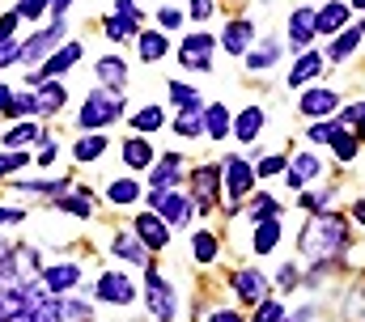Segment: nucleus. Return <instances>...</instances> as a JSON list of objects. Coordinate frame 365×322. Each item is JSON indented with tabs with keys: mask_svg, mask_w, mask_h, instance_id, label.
Wrapping results in <instances>:
<instances>
[{
	"mask_svg": "<svg viewBox=\"0 0 365 322\" xmlns=\"http://www.w3.org/2000/svg\"><path fill=\"white\" fill-rule=\"evenodd\" d=\"M149 208H153L166 225H187V217H191V195H182L179 187H175V191H153V195H149Z\"/></svg>",
	"mask_w": 365,
	"mask_h": 322,
	"instance_id": "7",
	"label": "nucleus"
},
{
	"mask_svg": "<svg viewBox=\"0 0 365 322\" xmlns=\"http://www.w3.org/2000/svg\"><path fill=\"white\" fill-rule=\"evenodd\" d=\"M221 43H225V51H230V56H242V51H247V47L255 43V26H251L247 17H242V21H230V26H225V38H221Z\"/></svg>",
	"mask_w": 365,
	"mask_h": 322,
	"instance_id": "21",
	"label": "nucleus"
},
{
	"mask_svg": "<svg viewBox=\"0 0 365 322\" xmlns=\"http://www.w3.org/2000/svg\"><path fill=\"white\" fill-rule=\"evenodd\" d=\"M17 21H21V13H17V9H9V13L0 17V47H4V43H13V34H17Z\"/></svg>",
	"mask_w": 365,
	"mask_h": 322,
	"instance_id": "43",
	"label": "nucleus"
},
{
	"mask_svg": "<svg viewBox=\"0 0 365 322\" xmlns=\"http://www.w3.org/2000/svg\"><path fill=\"white\" fill-rule=\"evenodd\" d=\"M119 115H123L119 89H93L90 98H86V106H81V115H77V128L81 132H106Z\"/></svg>",
	"mask_w": 365,
	"mask_h": 322,
	"instance_id": "2",
	"label": "nucleus"
},
{
	"mask_svg": "<svg viewBox=\"0 0 365 322\" xmlns=\"http://www.w3.org/2000/svg\"><path fill=\"white\" fill-rule=\"evenodd\" d=\"M73 0H51V13H56V21H64V9H68Z\"/></svg>",
	"mask_w": 365,
	"mask_h": 322,
	"instance_id": "54",
	"label": "nucleus"
},
{
	"mask_svg": "<svg viewBox=\"0 0 365 322\" xmlns=\"http://www.w3.org/2000/svg\"><path fill=\"white\" fill-rule=\"evenodd\" d=\"M34 93H38V115H51V110H60V106H64V98H68V89H64L60 80H43Z\"/></svg>",
	"mask_w": 365,
	"mask_h": 322,
	"instance_id": "30",
	"label": "nucleus"
},
{
	"mask_svg": "<svg viewBox=\"0 0 365 322\" xmlns=\"http://www.w3.org/2000/svg\"><path fill=\"white\" fill-rule=\"evenodd\" d=\"M110 254H119V259H128V263H136V267H149V246L136 238V234H115Z\"/></svg>",
	"mask_w": 365,
	"mask_h": 322,
	"instance_id": "15",
	"label": "nucleus"
},
{
	"mask_svg": "<svg viewBox=\"0 0 365 322\" xmlns=\"http://www.w3.org/2000/svg\"><path fill=\"white\" fill-rule=\"evenodd\" d=\"M47 9H51V0H21V4H17V13H21V17H30V21H38Z\"/></svg>",
	"mask_w": 365,
	"mask_h": 322,
	"instance_id": "45",
	"label": "nucleus"
},
{
	"mask_svg": "<svg viewBox=\"0 0 365 322\" xmlns=\"http://www.w3.org/2000/svg\"><path fill=\"white\" fill-rule=\"evenodd\" d=\"M357 140H365V119L357 123Z\"/></svg>",
	"mask_w": 365,
	"mask_h": 322,
	"instance_id": "58",
	"label": "nucleus"
},
{
	"mask_svg": "<svg viewBox=\"0 0 365 322\" xmlns=\"http://www.w3.org/2000/svg\"><path fill=\"white\" fill-rule=\"evenodd\" d=\"M297 106H302V115H314V119H319V115H331V110H340V98H336L331 89H306Z\"/></svg>",
	"mask_w": 365,
	"mask_h": 322,
	"instance_id": "17",
	"label": "nucleus"
},
{
	"mask_svg": "<svg viewBox=\"0 0 365 322\" xmlns=\"http://www.w3.org/2000/svg\"><path fill=\"white\" fill-rule=\"evenodd\" d=\"M13 98H17V93H13L9 85H0V110H9V102H13Z\"/></svg>",
	"mask_w": 365,
	"mask_h": 322,
	"instance_id": "55",
	"label": "nucleus"
},
{
	"mask_svg": "<svg viewBox=\"0 0 365 322\" xmlns=\"http://www.w3.org/2000/svg\"><path fill=\"white\" fill-rule=\"evenodd\" d=\"M331 128H336V123H314V128H310V140H314V145H327V140H331Z\"/></svg>",
	"mask_w": 365,
	"mask_h": 322,
	"instance_id": "50",
	"label": "nucleus"
},
{
	"mask_svg": "<svg viewBox=\"0 0 365 322\" xmlns=\"http://www.w3.org/2000/svg\"><path fill=\"white\" fill-rule=\"evenodd\" d=\"M98 301H110V306H128L136 301V289L123 271H102L98 276Z\"/></svg>",
	"mask_w": 365,
	"mask_h": 322,
	"instance_id": "9",
	"label": "nucleus"
},
{
	"mask_svg": "<svg viewBox=\"0 0 365 322\" xmlns=\"http://www.w3.org/2000/svg\"><path fill=\"white\" fill-rule=\"evenodd\" d=\"M106 145H110L106 132H90V136H81V140L73 145V157L81 161V165H90V161H98L102 153H106Z\"/></svg>",
	"mask_w": 365,
	"mask_h": 322,
	"instance_id": "24",
	"label": "nucleus"
},
{
	"mask_svg": "<svg viewBox=\"0 0 365 322\" xmlns=\"http://www.w3.org/2000/svg\"><path fill=\"white\" fill-rule=\"evenodd\" d=\"M34 140H47V132H43L34 119H21L17 128L4 132V149H9V153H21V145H34Z\"/></svg>",
	"mask_w": 365,
	"mask_h": 322,
	"instance_id": "18",
	"label": "nucleus"
},
{
	"mask_svg": "<svg viewBox=\"0 0 365 322\" xmlns=\"http://www.w3.org/2000/svg\"><path fill=\"white\" fill-rule=\"evenodd\" d=\"M353 217H357V221H365V199L357 204V208H353Z\"/></svg>",
	"mask_w": 365,
	"mask_h": 322,
	"instance_id": "57",
	"label": "nucleus"
},
{
	"mask_svg": "<svg viewBox=\"0 0 365 322\" xmlns=\"http://www.w3.org/2000/svg\"><path fill=\"white\" fill-rule=\"evenodd\" d=\"M314 34H319V26H314V9H293V13H289V38H293L297 47H306Z\"/></svg>",
	"mask_w": 365,
	"mask_h": 322,
	"instance_id": "20",
	"label": "nucleus"
},
{
	"mask_svg": "<svg viewBox=\"0 0 365 322\" xmlns=\"http://www.w3.org/2000/svg\"><path fill=\"white\" fill-rule=\"evenodd\" d=\"M204 132H208V140H221V136L234 132V119H230V110H225L221 102L204 106Z\"/></svg>",
	"mask_w": 365,
	"mask_h": 322,
	"instance_id": "22",
	"label": "nucleus"
},
{
	"mask_svg": "<svg viewBox=\"0 0 365 322\" xmlns=\"http://www.w3.org/2000/svg\"><path fill=\"white\" fill-rule=\"evenodd\" d=\"M158 21H162L166 30H179V26H182V13L175 9V4H162V9H158Z\"/></svg>",
	"mask_w": 365,
	"mask_h": 322,
	"instance_id": "47",
	"label": "nucleus"
},
{
	"mask_svg": "<svg viewBox=\"0 0 365 322\" xmlns=\"http://www.w3.org/2000/svg\"><path fill=\"white\" fill-rule=\"evenodd\" d=\"M170 102H175L179 110H204L200 93H195L191 85H182V80H170Z\"/></svg>",
	"mask_w": 365,
	"mask_h": 322,
	"instance_id": "36",
	"label": "nucleus"
},
{
	"mask_svg": "<svg viewBox=\"0 0 365 322\" xmlns=\"http://www.w3.org/2000/svg\"><path fill=\"white\" fill-rule=\"evenodd\" d=\"M251 221H280V204H276L272 195H255V204H251Z\"/></svg>",
	"mask_w": 365,
	"mask_h": 322,
	"instance_id": "38",
	"label": "nucleus"
},
{
	"mask_svg": "<svg viewBox=\"0 0 365 322\" xmlns=\"http://www.w3.org/2000/svg\"><path fill=\"white\" fill-rule=\"evenodd\" d=\"M319 170H323V161L314 157V153H297L293 170H289V187H306L310 178H319Z\"/></svg>",
	"mask_w": 365,
	"mask_h": 322,
	"instance_id": "29",
	"label": "nucleus"
},
{
	"mask_svg": "<svg viewBox=\"0 0 365 322\" xmlns=\"http://www.w3.org/2000/svg\"><path fill=\"white\" fill-rule=\"evenodd\" d=\"M327 145L336 149V157L340 161H353L361 140H357V132H344V123H340V128H331V140H327Z\"/></svg>",
	"mask_w": 365,
	"mask_h": 322,
	"instance_id": "31",
	"label": "nucleus"
},
{
	"mask_svg": "<svg viewBox=\"0 0 365 322\" xmlns=\"http://www.w3.org/2000/svg\"><path fill=\"white\" fill-rule=\"evenodd\" d=\"M56 208H64V212H77V217H90V204H86V191L73 199V195H64V199H56Z\"/></svg>",
	"mask_w": 365,
	"mask_h": 322,
	"instance_id": "44",
	"label": "nucleus"
},
{
	"mask_svg": "<svg viewBox=\"0 0 365 322\" xmlns=\"http://www.w3.org/2000/svg\"><path fill=\"white\" fill-rule=\"evenodd\" d=\"M64 30H68L64 21H51V26H47V30H38V34H34L30 43H21V64H34L38 56L47 60V51H51V47L60 43V38H64Z\"/></svg>",
	"mask_w": 365,
	"mask_h": 322,
	"instance_id": "12",
	"label": "nucleus"
},
{
	"mask_svg": "<svg viewBox=\"0 0 365 322\" xmlns=\"http://www.w3.org/2000/svg\"><path fill=\"white\" fill-rule=\"evenodd\" d=\"M21 60V43H4L0 47V68H9V64H17Z\"/></svg>",
	"mask_w": 365,
	"mask_h": 322,
	"instance_id": "48",
	"label": "nucleus"
},
{
	"mask_svg": "<svg viewBox=\"0 0 365 322\" xmlns=\"http://www.w3.org/2000/svg\"><path fill=\"white\" fill-rule=\"evenodd\" d=\"M361 30H365V26H357V30H344V34H336V43H331V60H344V56H353V47L361 43Z\"/></svg>",
	"mask_w": 365,
	"mask_h": 322,
	"instance_id": "39",
	"label": "nucleus"
},
{
	"mask_svg": "<svg viewBox=\"0 0 365 322\" xmlns=\"http://www.w3.org/2000/svg\"><path fill=\"white\" fill-rule=\"evenodd\" d=\"M77 280H81V267H77V263L43 267V289H47V293H68V289H77Z\"/></svg>",
	"mask_w": 365,
	"mask_h": 322,
	"instance_id": "14",
	"label": "nucleus"
},
{
	"mask_svg": "<svg viewBox=\"0 0 365 322\" xmlns=\"http://www.w3.org/2000/svg\"><path fill=\"white\" fill-rule=\"evenodd\" d=\"M136 51H140L145 64H158V60L170 51V38H166L162 30H140V34H136Z\"/></svg>",
	"mask_w": 365,
	"mask_h": 322,
	"instance_id": "16",
	"label": "nucleus"
},
{
	"mask_svg": "<svg viewBox=\"0 0 365 322\" xmlns=\"http://www.w3.org/2000/svg\"><path fill=\"white\" fill-rule=\"evenodd\" d=\"M280 322H310V306H302V310H297L293 318H280Z\"/></svg>",
	"mask_w": 365,
	"mask_h": 322,
	"instance_id": "56",
	"label": "nucleus"
},
{
	"mask_svg": "<svg viewBox=\"0 0 365 322\" xmlns=\"http://www.w3.org/2000/svg\"><path fill=\"white\" fill-rule=\"evenodd\" d=\"M276 60H280V38H264L255 51H247V68H251V73H264V68H272Z\"/></svg>",
	"mask_w": 365,
	"mask_h": 322,
	"instance_id": "27",
	"label": "nucleus"
},
{
	"mask_svg": "<svg viewBox=\"0 0 365 322\" xmlns=\"http://www.w3.org/2000/svg\"><path fill=\"white\" fill-rule=\"evenodd\" d=\"M106 199H110V204H119V208H128V204H136V199H140V182L119 178V182H110V187H106Z\"/></svg>",
	"mask_w": 365,
	"mask_h": 322,
	"instance_id": "32",
	"label": "nucleus"
},
{
	"mask_svg": "<svg viewBox=\"0 0 365 322\" xmlns=\"http://www.w3.org/2000/svg\"><path fill=\"white\" fill-rule=\"evenodd\" d=\"M191 250H195V259H200V263H212V259H217V238L204 229V234H195Z\"/></svg>",
	"mask_w": 365,
	"mask_h": 322,
	"instance_id": "40",
	"label": "nucleus"
},
{
	"mask_svg": "<svg viewBox=\"0 0 365 322\" xmlns=\"http://www.w3.org/2000/svg\"><path fill=\"white\" fill-rule=\"evenodd\" d=\"M212 51H217L212 34H208V30H191L179 43V64L191 68V73H208V68H212Z\"/></svg>",
	"mask_w": 365,
	"mask_h": 322,
	"instance_id": "3",
	"label": "nucleus"
},
{
	"mask_svg": "<svg viewBox=\"0 0 365 322\" xmlns=\"http://www.w3.org/2000/svg\"><path fill=\"white\" fill-rule=\"evenodd\" d=\"M297 246H302V254H310L314 263H327V259H336V254L349 246V221H344L340 212H319V217L306 221Z\"/></svg>",
	"mask_w": 365,
	"mask_h": 322,
	"instance_id": "1",
	"label": "nucleus"
},
{
	"mask_svg": "<svg viewBox=\"0 0 365 322\" xmlns=\"http://www.w3.org/2000/svg\"><path fill=\"white\" fill-rule=\"evenodd\" d=\"M145 301H149V314H153V318H162V322H170V318H175V310H179L175 289H170L153 267L145 271Z\"/></svg>",
	"mask_w": 365,
	"mask_h": 322,
	"instance_id": "4",
	"label": "nucleus"
},
{
	"mask_svg": "<svg viewBox=\"0 0 365 322\" xmlns=\"http://www.w3.org/2000/svg\"><path fill=\"white\" fill-rule=\"evenodd\" d=\"M284 165H289V161H284V153H268V157L255 165V174H259V178H272V174H289Z\"/></svg>",
	"mask_w": 365,
	"mask_h": 322,
	"instance_id": "41",
	"label": "nucleus"
},
{
	"mask_svg": "<svg viewBox=\"0 0 365 322\" xmlns=\"http://www.w3.org/2000/svg\"><path fill=\"white\" fill-rule=\"evenodd\" d=\"M221 165H200L195 174H191V199L200 204V212H208L212 204H217V191H221Z\"/></svg>",
	"mask_w": 365,
	"mask_h": 322,
	"instance_id": "8",
	"label": "nucleus"
},
{
	"mask_svg": "<svg viewBox=\"0 0 365 322\" xmlns=\"http://www.w3.org/2000/svg\"><path fill=\"white\" fill-rule=\"evenodd\" d=\"M349 4H340V0H331V4H323L319 13H314V26H319V34H340V26L349 21Z\"/></svg>",
	"mask_w": 365,
	"mask_h": 322,
	"instance_id": "19",
	"label": "nucleus"
},
{
	"mask_svg": "<svg viewBox=\"0 0 365 322\" xmlns=\"http://www.w3.org/2000/svg\"><path fill=\"white\" fill-rule=\"evenodd\" d=\"M140 26H145L140 17H123V13H110V17L102 21V30H106L115 43H123V38H136V34H140Z\"/></svg>",
	"mask_w": 365,
	"mask_h": 322,
	"instance_id": "25",
	"label": "nucleus"
},
{
	"mask_svg": "<svg viewBox=\"0 0 365 322\" xmlns=\"http://www.w3.org/2000/svg\"><path fill=\"white\" fill-rule=\"evenodd\" d=\"M319 73H323V56L319 51H302L297 64H293V73H289V85H306V80H314Z\"/></svg>",
	"mask_w": 365,
	"mask_h": 322,
	"instance_id": "28",
	"label": "nucleus"
},
{
	"mask_svg": "<svg viewBox=\"0 0 365 322\" xmlns=\"http://www.w3.org/2000/svg\"><path fill=\"white\" fill-rule=\"evenodd\" d=\"M17 322H30V318H17Z\"/></svg>",
	"mask_w": 365,
	"mask_h": 322,
	"instance_id": "60",
	"label": "nucleus"
},
{
	"mask_svg": "<svg viewBox=\"0 0 365 322\" xmlns=\"http://www.w3.org/2000/svg\"><path fill=\"white\" fill-rule=\"evenodd\" d=\"M280 318H284V306L268 297L264 306H255V318H251V322H280Z\"/></svg>",
	"mask_w": 365,
	"mask_h": 322,
	"instance_id": "42",
	"label": "nucleus"
},
{
	"mask_svg": "<svg viewBox=\"0 0 365 322\" xmlns=\"http://www.w3.org/2000/svg\"><path fill=\"white\" fill-rule=\"evenodd\" d=\"M259 128H264V110H259V106H247V110L234 119V136H238L242 145H251V140L259 136Z\"/></svg>",
	"mask_w": 365,
	"mask_h": 322,
	"instance_id": "26",
	"label": "nucleus"
},
{
	"mask_svg": "<svg viewBox=\"0 0 365 322\" xmlns=\"http://www.w3.org/2000/svg\"><path fill=\"white\" fill-rule=\"evenodd\" d=\"M132 234L145 242L149 250H162V246H170V225H166L158 212H140V217H136V225H132Z\"/></svg>",
	"mask_w": 365,
	"mask_h": 322,
	"instance_id": "11",
	"label": "nucleus"
},
{
	"mask_svg": "<svg viewBox=\"0 0 365 322\" xmlns=\"http://www.w3.org/2000/svg\"><path fill=\"white\" fill-rule=\"evenodd\" d=\"M182 178V157L179 153H166V157H158V165L149 170V187L153 191H175Z\"/></svg>",
	"mask_w": 365,
	"mask_h": 322,
	"instance_id": "13",
	"label": "nucleus"
},
{
	"mask_svg": "<svg viewBox=\"0 0 365 322\" xmlns=\"http://www.w3.org/2000/svg\"><path fill=\"white\" fill-rule=\"evenodd\" d=\"M208 322H242V314H238V310H212Z\"/></svg>",
	"mask_w": 365,
	"mask_h": 322,
	"instance_id": "51",
	"label": "nucleus"
},
{
	"mask_svg": "<svg viewBox=\"0 0 365 322\" xmlns=\"http://www.w3.org/2000/svg\"><path fill=\"white\" fill-rule=\"evenodd\" d=\"M365 119V102H357V106H344V123H361Z\"/></svg>",
	"mask_w": 365,
	"mask_h": 322,
	"instance_id": "52",
	"label": "nucleus"
},
{
	"mask_svg": "<svg viewBox=\"0 0 365 322\" xmlns=\"http://www.w3.org/2000/svg\"><path fill=\"white\" fill-rule=\"evenodd\" d=\"M212 9H217L212 0H191V17H195V21H208V17H212Z\"/></svg>",
	"mask_w": 365,
	"mask_h": 322,
	"instance_id": "49",
	"label": "nucleus"
},
{
	"mask_svg": "<svg viewBox=\"0 0 365 322\" xmlns=\"http://www.w3.org/2000/svg\"><path fill=\"white\" fill-rule=\"evenodd\" d=\"M21 165H30L26 153H0V178H4V174H17Z\"/></svg>",
	"mask_w": 365,
	"mask_h": 322,
	"instance_id": "46",
	"label": "nucleus"
},
{
	"mask_svg": "<svg viewBox=\"0 0 365 322\" xmlns=\"http://www.w3.org/2000/svg\"><path fill=\"white\" fill-rule=\"evenodd\" d=\"M353 4H357V9H365V0H353Z\"/></svg>",
	"mask_w": 365,
	"mask_h": 322,
	"instance_id": "59",
	"label": "nucleus"
},
{
	"mask_svg": "<svg viewBox=\"0 0 365 322\" xmlns=\"http://www.w3.org/2000/svg\"><path fill=\"white\" fill-rule=\"evenodd\" d=\"M255 254H272L276 246H280V221H264L259 229H255Z\"/></svg>",
	"mask_w": 365,
	"mask_h": 322,
	"instance_id": "35",
	"label": "nucleus"
},
{
	"mask_svg": "<svg viewBox=\"0 0 365 322\" xmlns=\"http://www.w3.org/2000/svg\"><path fill=\"white\" fill-rule=\"evenodd\" d=\"M21 221V208H0V225H17Z\"/></svg>",
	"mask_w": 365,
	"mask_h": 322,
	"instance_id": "53",
	"label": "nucleus"
},
{
	"mask_svg": "<svg viewBox=\"0 0 365 322\" xmlns=\"http://www.w3.org/2000/svg\"><path fill=\"white\" fill-rule=\"evenodd\" d=\"M234 289H238V297L247 306H264L268 301V280H264L259 267H238L234 271Z\"/></svg>",
	"mask_w": 365,
	"mask_h": 322,
	"instance_id": "10",
	"label": "nucleus"
},
{
	"mask_svg": "<svg viewBox=\"0 0 365 322\" xmlns=\"http://www.w3.org/2000/svg\"><path fill=\"white\" fill-rule=\"evenodd\" d=\"M221 170H225V182H230V204H225V208L238 212V208H242V195L251 191V182H255L259 174H255L251 161H242V157H225L221 161Z\"/></svg>",
	"mask_w": 365,
	"mask_h": 322,
	"instance_id": "5",
	"label": "nucleus"
},
{
	"mask_svg": "<svg viewBox=\"0 0 365 322\" xmlns=\"http://www.w3.org/2000/svg\"><path fill=\"white\" fill-rule=\"evenodd\" d=\"M98 80H106L110 89H119V85L128 80V68H123V60H119V56H102V60H98Z\"/></svg>",
	"mask_w": 365,
	"mask_h": 322,
	"instance_id": "33",
	"label": "nucleus"
},
{
	"mask_svg": "<svg viewBox=\"0 0 365 322\" xmlns=\"http://www.w3.org/2000/svg\"><path fill=\"white\" fill-rule=\"evenodd\" d=\"M123 165L136 170V174H140V170H153V149H149L145 136H132V140L123 145Z\"/></svg>",
	"mask_w": 365,
	"mask_h": 322,
	"instance_id": "23",
	"label": "nucleus"
},
{
	"mask_svg": "<svg viewBox=\"0 0 365 322\" xmlns=\"http://www.w3.org/2000/svg\"><path fill=\"white\" fill-rule=\"evenodd\" d=\"M162 123H166V110L162 106H140L132 115V132H158Z\"/></svg>",
	"mask_w": 365,
	"mask_h": 322,
	"instance_id": "34",
	"label": "nucleus"
},
{
	"mask_svg": "<svg viewBox=\"0 0 365 322\" xmlns=\"http://www.w3.org/2000/svg\"><path fill=\"white\" fill-rule=\"evenodd\" d=\"M77 60H81V43H64V47H60L56 56H47V60H43V68H34V73L26 77V85H30V89H38L43 80L64 77V73H68V68H73Z\"/></svg>",
	"mask_w": 365,
	"mask_h": 322,
	"instance_id": "6",
	"label": "nucleus"
},
{
	"mask_svg": "<svg viewBox=\"0 0 365 322\" xmlns=\"http://www.w3.org/2000/svg\"><path fill=\"white\" fill-rule=\"evenodd\" d=\"M175 132L179 136H204V110H179Z\"/></svg>",
	"mask_w": 365,
	"mask_h": 322,
	"instance_id": "37",
	"label": "nucleus"
}]
</instances>
